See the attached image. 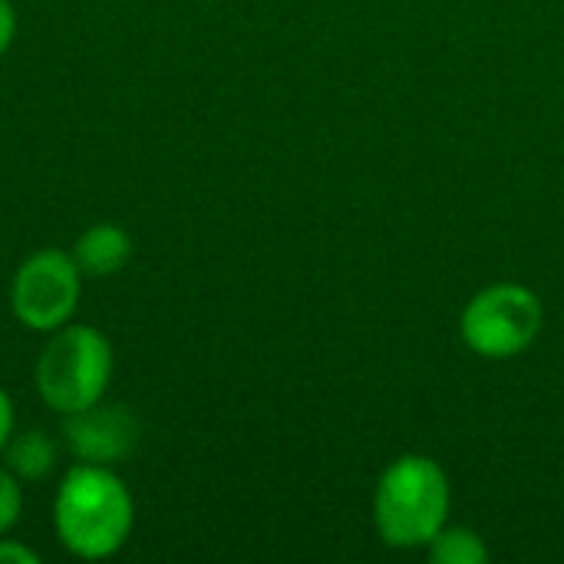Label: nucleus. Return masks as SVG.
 Instances as JSON below:
<instances>
[{"label":"nucleus","mask_w":564,"mask_h":564,"mask_svg":"<svg viewBox=\"0 0 564 564\" xmlns=\"http://www.w3.org/2000/svg\"><path fill=\"white\" fill-rule=\"evenodd\" d=\"M135 529L129 482L102 463H73L53 492V532L83 562H106L126 549Z\"/></svg>","instance_id":"nucleus-1"},{"label":"nucleus","mask_w":564,"mask_h":564,"mask_svg":"<svg viewBox=\"0 0 564 564\" xmlns=\"http://www.w3.org/2000/svg\"><path fill=\"white\" fill-rule=\"evenodd\" d=\"M446 469L420 453L397 456L373 489V525L390 549H426L449 522Z\"/></svg>","instance_id":"nucleus-2"},{"label":"nucleus","mask_w":564,"mask_h":564,"mask_svg":"<svg viewBox=\"0 0 564 564\" xmlns=\"http://www.w3.org/2000/svg\"><path fill=\"white\" fill-rule=\"evenodd\" d=\"M112 373V340L93 324L69 321L66 327L46 334V344L33 367V387L46 410H53L56 416H73L106 400Z\"/></svg>","instance_id":"nucleus-3"},{"label":"nucleus","mask_w":564,"mask_h":564,"mask_svg":"<svg viewBox=\"0 0 564 564\" xmlns=\"http://www.w3.org/2000/svg\"><path fill=\"white\" fill-rule=\"evenodd\" d=\"M545 324L539 294L516 281H499L469 297L459 317L463 344L482 360H512L525 354Z\"/></svg>","instance_id":"nucleus-4"},{"label":"nucleus","mask_w":564,"mask_h":564,"mask_svg":"<svg viewBox=\"0 0 564 564\" xmlns=\"http://www.w3.org/2000/svg\"><path fill=\"white\" fill-rule=\"evenodd\" d=\"M86 274L73 251L36 248L26 254L10 278V314L30 334H53L76 317Z\"/></svg>","instance_id":"nucleus-5"},{"label":"nucleus","mask_w":564,"mask_h":564,"mask_svg":"<svg viewBox=\"0 0 564 564\" xmlns=\"http://www.w3.org/2000/svg\"><path fill=\"white\" fill-rule=\"evenodd\" d=\"M63 440H66V449L79 463L116 466V463L129 459V453L135 449L139 420L129 406L99 400L89 410L63 416Z\"/></svg>","instance_id":"nucleus-6"},{"label":"nucleus","mask_w":564,"mask_h":564,"mask_svg":"<svg viewBox=\"0 0 564 564\" xmlns=\"http://www.w3.org/2000/svg\"><path fill=\"white\" fill-rule=\"evenodd\" d=\"M69 251H73V258L86 278H116L132 261L135 245L122 225L96 221L76 238V245Z\"/></svg>","instance_id":"nucleus-7"},{"label":"nucleus","mask_w":564,"mask_h":564,"mask_svg":"<svg viewBox=\"0 0 564 564\" xmlns=\"http://www.w3.org/2000/svg\"><path fill=\"white\" fill-rule=\"evenodd\" d=\"M56 443L43 433V430H23L13 433V440L3 449V466L23 482V486H36L43 479H50V473L56 469Z\"/></svg>","instance_id":"nucleus-8"},{"label":"nucleus","mask_w":564,"mask_h":564,"mask_svg":"<svg viewBox=\"0 0 564 564\" xmlns=\"http://www.w3.org/2000/svg\"><path fill=\"white\" fill-rule=\"evenodd\" d=\"M430 562L436 564H486L489 562V545L476 529L466 525H443L440 535L426 545Z\"/></svg>","instance_id":"nucleus-9"},{"label":"nucleus","mask_w":564,"mask_h":564,"mask_svg":"<svg viewBox=\"0 0 564 564\" xmlns=\"http://www.w3.org/2000/svg\"><path fill=\"white\" fill-rule=\"evenodd\" d=\"M23 506H26L23 482L7 466H0V535H10L20 525Z\"/></svg>","instance_id":"nucleus-10"},{"label":"nucleus","mask_w":564,"mask_h":564,"mask_svg":"<svg viewBox=\"0 0 564 564\" xmlns=\"http://www.w3.org/2000/svg\"><path fill=\"white\" fill-rule=\"evenodd\" d=\"M0 564H40V552H33L20 539L0 535Z\"/></svg>","instance_id":"nucleus-11"},{"label":"nucleus","mask_w":564,"mask_h":564,"mask_svg":"<svg viewBox=\"0 0 564 564\" xmlns=\"http://www.w3.org/2000/svg\"><path fill=\"white\" fill-rule=\"evenodd\" d=\"M13 433H17V403H13V397L0 387V456H3V449H7V443L13 440Z\"/></svg>","instance_id":"nucleus-12"},{"label":"nucleus","mask_w":564,"mask_h":564,"mask_svg":"<svg viewBox=\"0 0 564 564\" xmlns=\"http://www.w3.org/2000/svg\"><path fill=\"white\" fill-rule=\"evenodd\" d=\"M17 26H20L17 7H13L10 0H0V59L7 56V50H10L13 40H17Z\"/></svg>","instance_id":"nucleus-13"}]
</instances>
